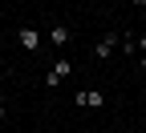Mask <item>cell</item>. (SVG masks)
<instances>
[{
    "mask_svg": "<svg viewBox=\"0 0 146 133\" xmlns=\"http://www.w3.org/2000/svg\"><path fill=\"white\" fill-rule=\"evenodd\" d=\"M134 4H138V12H142V16H146V0H134Z\"/></svg>",
    "mask_w": 146,
    "mask_h": 133,
    "instance_id": "8992f818",
    "label": "cell"
},
{
    "mask_svg": "<svg viewBox=\"0 0 146 133\" xmlns=\"http://www.w3.org/2000/svg\"><path fill=\"white\" fill-rule=\"evenodd\" d=\"M134 45H138V48H142V52H146V36H138V41H134Z\"/></svg>",
    "mask_w": 146,
    "mask_h": 133,
    "instance_id": "52a82bcc",
    "label": "cell"
},
{
    "mask_svg": "<svg viewBox=\"0 0 146 133\" xmlns=\"http://www.w3.org/2000/svg\"><path fill=\"white\" fill-rule=\"evenodd\" d=\"M0 117H4V93H0Z\"/></svg>",
    "mask_w": 146,
    "mask_h": 133,
    "instance_id": "9c48e42d",
    "label": "cell"
},
{
    "mask_svg": "<svg viewBox=\"0 0 146 133\" xmlns=\"http://www.w3.org/2000/svg\"><path fill=\"white\" fill-rule=\"evenodd\" d=\"M118 45H122V32H106L102 41L94 45V56H98V61H110V52H114Z\"/></svg>",
    "mask_w": 146,
    "mask_h": 133,
    "instance_id": "277c9868",
    "label": "cell"
},
{
    "mask_svg": "<svg viewBox=\"0 0 146 133\" xmlns=\"http://www.w3.org/2000/svg\"><path fill=\"white\" fill-rule=\"evenodd\" d=\"M49 41H53V45H57V48H65V45L73 41V32H69V24H61V20H57V24H53V28H49Z\"/></svg>",
    "mask_w": 146,
    "mask_h": 133,
    "instance_id": "5b68a950",
    "label": "cell"
},
{
    "mask_svg": "<svg viewBox=\"0 0 146 133\" xmlns=\"http://www.w3.org/2000/svg\"><path fill=\"white\" fill-rule=\"evenodd\" d=\"M73 105H81V109H102V105H106V93L81 89V93H73Z\"/></svg>",
    "mask_w": 146,
    "mask_h": 133,
    "instance_id": "3957f363",
    "label": "cell"
},
{
    "mask_svg": "<svg viewBox=\"0 0 146 133\" xmlns=\"http://www.w3.org/2000/svg\"><path fill=\"white\" fill-rule=\"evenodd\" d=\"M138 69H142V73H146V52H142V61H138Z\"/></svg>",
    "mask_w": 146,
    "mask_h": 133,
    "instance_id": "ba28073f",
    "label": "cell"
},
{
    "mask_svg": "<svg viewBox=\"0 0 146 133\" xmlns=\"http://www.w3.org/2000/svg\"><path fill=\"white\" fill-rule=\"evenodd\" d=\"M69 73H73V65L65 61V56H57V61H53V69H49V77H45V89H57Z\"/></svg>",
    "mask_w": 146,
    "mask_h": 133,
    "instance_id": "7a4b0ae2",
    "label": "cell"
},
{
    "mask_svg": "<svg viewBox=\"0 0 146 133\" xmlns=\"http://www.w3.org/2000/svg\"><path fill=\"white\" fill-rule=\"evenodd\" d=\"M16 41H21L25 52H41V32H36L33 24H21V28H16Z\"/></svg>",
    "mask_w": 146,
    "mask_h": 133,
    "instance_id": "6da1fadb",
    "label": "cell"
},
{
    "mask_svg": "<svg viewBox=\"0 0 146 133\" xmlns=\"http://www.w3.org/2000/svg\"><path fill=\"white\" fill-rule=\"evenodd\" d=\"M0 4H4V0H0Z\"/></svg>",
    "mask_w": 146,
    "mask_h": 133,
    "instance_id": "30bf717a",
    "label": "cell"
}]
</instances>
